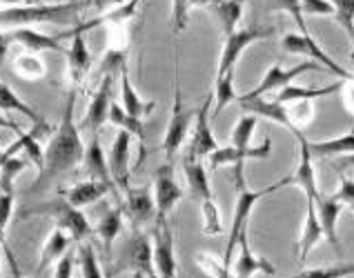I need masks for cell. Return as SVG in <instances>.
<instances>
[{"instance_id":"obj_46","label":"cell","mask_w":354,"mask_h":278,"mask_svg":"<svg viewBox=\"0 0 354 278\" xmlns=\"http://www.w3.org/2000/svg\"><path fill=\"white\" fill-rule=\"evenodd\" d=\"M290 121L297 129L308 127L310 121L315 118V107H312V101H303V103H292V109H288Z\"/></svg>"},{"instance_id":"obj_48","label":"cell","mask_w":354,"mask_h":278,"mask_svg":"<svg viewBox=\"0 0 354 278\" xmlns=\"http://www.w3.org/2000/svg\"><path fill=\"white\" fill-rule=\"evenodd\" d=\"M301 12L306 16H335V5L330 0H301Z\"/></svg>"},{"instance_id":"obj_4","label":"cell","mask_w":354,"mask_h":278,"mask_svg":"<svg viewBox=\"0 0 354 278\" xmlns=\"http://www.w3.org/2000/svg\"><path fill=\"white\" fill-rule=\"evenodd\" d=\"M29 216H47L52 218L54 225L58 230L67 232L72 236L74 243H83L85 238L92 234L89 230V221L85 218V214L78 210V207L69 205L65 198H56V201H45V203H38V205H27L20 210L18 214V221H27Z\"/></svg>"},{"instance_id":"obj_59","label":"cell","mask_w":354,"mask_h":278,"mask_svg":"<svg viewBox=\"0 0 354 278\" xmlns=\"http://www.w3.org/2000/svg\"><path fill=\"white\" fill-rule=\"evenodd\" d=\"M87 3H89V5H94V3H96V0H87Z\"/></svg>"},{"instance_id":"obj_61","label":"cell","mask_w":354,"mask_h":278,"mask_svg":"<svg viewBox=\"0 0 354 278\" xmlns=\"http://www.w3.org/2000/svg\"><path fill=\"white\" fill-rule=\"evenodd\" d=\"M16 278H25V276H23V274H18V276H16Z\"/></svg>"},{"instance_id":"obj_7","label":"cell","mask_w":354,"mask_h":278,"mask_svg":"<svg viewBox=\"0 0 354 278\" xmlns=\"http://www.w3.org/2000/svg\"><path fill=\"white\" fill-rule=\"evenodd\" d=\"M281 47H283V52H288V54L310 56L312 61L319 63L323 69H328V72H332L335 76H339L341 81H354V74H350L348 69H343L337 61H332V58L326 54V49H323L310 34L308 36H303V34H288L281 41Z\"/></svg>"},{"instance_id":"obj_32","label":"cell","mask_w":354,"mask_h":278,"mask_svg":"<svg viewBox=\"0 0 354 278\" xmlns=\"http://www.w3.org/2000/svg\"><path fill=\"white\" fill-rule=\"evenodd\" d=\"M243 7H245V0H218L216 5L209 7V12L216 16L223 36H230L232 32L239 29V23L243 18Z\"/></svg>"},{"instance_id":"obj_25","label":"cell","mask_w":354,"mask_h":278,"mask_svg":"<svg viewBox=\"0 0 354 278\" xmlns=\"http://www.w3.org/2000/svg\"><path fill=\"white\" fill-rule=\"evenodd\" d=\"M183 172L187 178V187H189V194L194 201L203 203L209 201L212 196V187H209V176H207V167L203 165V161H198L196 156H192L187 152V156L183 158Z\"/></svg>"},{"instance_id":"obj_36","label":"cell","mask_w":354,"mask_h":278,"mask_svg":"<svg viewBox=\"0 0 354 278\" xmlns=\"http://www.w3.org/2000/svg\"><path fill=\"white\" fill-rule=\"evenodd\" d=\"M218 0H171V32L180 34L187 27L189 21V12L196 7H212L216 5Z\"/></svg>"},{"instance_id":"obj_45","label":"cell","mask_w":354,"mask_h":278,"mask_svg":"<svg viewBox=\"0 0 354 278\" xmlns=\"http://www.w3.org/2000/svg\"><path fill=\"white\" fill-rule=\"evenodd\" d=\"M335 5V21L346 29L350 41H354V0H332Z\"/></svg>"},{"instance_id":"obj_12","label":"cell","mask_w":354,"mask_h":278,"mask_svg":"<svg viewBox=\"0 0 354 278\" xmlns=\"http://www.w3.org/2000/svg\"><path fill=\"white\" fill-rule=\"evenodd\" d=\"M214 101V94H207L205 101L198 105L196 118H194V129H192V143H189V154L196 156L198 161L207 158L214 150H218L216 136L209 127V105Z\"/></svg>"},{"instance_id":"obj_19","label":"cell","mask_w":354,"mask_h":278,"mask_svg":"<svg viewBox=\"0 0 354 278\" xmlns=\"http://www.w3.org/2000/svg\"><path fill=\"white\" fill-rule=\"evenodd\" d=\"M236 103L241 105V109L245 114H254L259 118H268V121L277 123L281 127H286V129H290V132L295 129V125H292V121H290L288 107L283 105V103H279V101H266L263 96L252 98V96L243 94V96H239Z\"/></svg>"},{"instance_id":"obj_11","label":"cell","mask_w":354,"mask_h":278,"mask_svg":"<svg viewBox=\"0 0 354 278\" xmlns=\"http://www.w3.org/2000/svg\"><path fill=\"white\" fill-rule=\"evenodd\" d=\"M317 69H323V67H321L319 63H315V61H303V63H299V65H295V67H290V69H283V67L277 63V65L268 67V72H266V76L261 78V83H259L254 89H252V92H248L245 96L259 98V96H266V94H270V92H274V89L290 87L301 74H306V72H317Z\"/></svg>"},{"instance_id":"obj_29","label":"cell","mask_w":354,"mask_h":278,"mask_svg":"<svg viewBox=\"0 0 354 278\" xmlns=\"http://www.w3.org/2000/svg\"><path fill=\"white\" fill-rule=\"evenodd\" d=\"M107 123L114 125L118 129H125V132H129L131 136L136 138V141L140 143V158L145 156V138H147V132H145V123L143 118H136L127 114L123 107H120L118 103H112V107H109V116H107Z\"/></svg>"},{"instance_id":"obj_23","label":"cell","mask_w":354,"mask_h":278,"mask_svg":"<svg viewBox=\"0 0 354 278\" xmlns=\"http://www.w3.org/2000/svg\"><path fill=\"white\" fill-rule=\"evenodd\" d=\"M277 274V267L272 265L268 258L257 256L252 252L250 241H248V234L241 238L239 243V258L234 263V278H254V274Z\"/></svg>"},{"instance_id":"obj_27","label":"cell","mask_w":354,"mask_h":278,"mask_svg":"<svg viewBox=\"0 0 354 278\" xmlns=\"http://www.w3.org/2000/svg\"><path fill=\"white\" fill-rule=\"evenodd\" d=\"M120 98H123L120 107H123L127 114L136 116V118H145V116H149L156 109V103L154 101H143V98L138 96L134 85H131L127 65L120 69Z\"/></svg>"},{"instance_id":"obj_49","label":"cell","mask_w":354,"mask_h":278,"mask_svg":"<svg viewBox=\"0 0 354 278\" xmlns=\"http://www.w3.org/2000/svg\"><path fill=\"white\" fill-rule=\"evenodd\" d=\"M78 263L76 252L67 250L63 256L56 261V270H54V278H72L74 276V265Z\"/></svg>"},{"instance_id":"obj_50","label":"cell","mask_w":354,"mask_h":278,"mask_svg":"<svg viewBox=\"0 0 354 278\" xmlns=\"http://www.w3.org/2000/svg\"><path fill=\"white\" fill-rule=\"evenodd\" d=\"M339 176H341V185H339V190H337L335 196L346 207H352V212H354V181L346 174H339Z\"/></svg>"},{"instance_id":"obj_30","label":"cell","mask_w":354,"mask_h":278,"mask_svg":"<svg viewBox=\"0 0 354 278\" xmlns=\"http://www.w3.org/2000/svg\"><path fill=\"white\" fill-rule=\"evenodd\" d=\"M83 167L89 178H96V181H103V183H112V176H109V165H107V158L103 154V147H100L98 141V134L92 136V141L85 147V156H83Z\"/></svg>"},{"instance_id":"obj_13","label":"cell","mask_w":354,"mask_h":278,"mask_svg":"<svg viewBox=\"0 0 354 278\" xmlns=\"http://www.w3.org/2000/svg\"><path fill=\"white\" fill-rule=\"evenodd\" d=\"M292 134L297 136V143H299V165L297 170L290 178V185H299L301 192L306 194V198H315L321 194L319 190V183H317V172H315V163H312V154H310V147H308V138L303 136V129H292Z\"/></svg>"},{"instance_id":"obj_14","label":"cell","mask_w":354,"mask_h":278,"mask_svg":"<svg viewBox=\"0 0 354 278\" xmlns=\"http://www.w3.org/2000/svg\"><path fill=\"white\" fill-rule=\"evenodd\" d=\"M9 41L12 45H20L25 52H58V54H65L67 49L60 45L63 38H69V32L65 34H56V36H49L43 32H36L32 27H14L9 29Z\"/></svg>"},{"instance_id":"obj_6","label":"cell","mask_w":354,"mask_h":278,"mask_svg":"<svg viewBox=\"0 0 354 278\" xmlns=\"http://www.w3.org/2000/svg\"><path fill=\"white\" fill-rule=\"evenodd\" d=\"M272 34H274V27H245V29H236V32L225 36L223 52H221V58H218L216 78L234 72V67L239 63V58L243 56V52H245L250 45H254L257 41L270 38Z\"/></svg>"},{"instance_id":"obj_24","label":"cell","mask_w":354,"mask_h":278,"mask_svg":"<svg viewBox=\"0 0 354 278\" xmlns=\"http://www.w3.org/2000/svg\"><path fill=\"white\" fill-rule=\"evenodd\" d=\"M143 0H127V3H120L118 7L109 9V12H103L100 16L92 18V21H83L74 25L76 32H87V29H96V27H109V25H129L136 18L138 5Z\"/></svg>"},{"instance_id":"obj_20","label":"cell","mask_w":354,"mask_h":278,"mask_svg":"<svg viewBox=\"0 0 354 278\" xmlns=\"http://www.w3.org/2000/svg\"><path fill=\"white\" fill-rule=\"evenodd\" d=\"M109 192H116V187L109 185V183H103V181H96V178H87V181H80L72 187L60 190L58 196L65 198L69 205H74L80 210V207L94 205L96 201H100V198Z\"/></svg>"},{"instance_id":"obj_41","label":"cell","mask_w":354,"mask_h":278,"mask_svg":"<svg viewBox=\"0 0 354 278\" xmlns=\"http://www.w3.org/2000/svg\"><path fill=\"white\" fill-rule=\"evenodd\" d=\"M196 265L203 270L209 278H232V270L230 265L209 252H198L196 254Z\"/></svg>"},{"instance_id":"obj_53","label":"cell","mask_w":354,"mask_h":278,"mask_svg":"<svg viewBox=\"0 0 354 278\" xmlns=\"http://www.w3.org/2000/svg\"><path fill=\"white\" fill-rule=\"evenodd\" d=\"M9 47H12V41H9V34L7 32H0V63L5 61V56L9 52Z\"/></svg>"},{"instance_id":"obj_42","label":"cell","mask_w":354,"mask_h":278,"mask_svg":"<svg viewBox=\"0 0 354 278\" xmlns=\"http://www.w3.org/2000/svg\"><path fill=\"white\" fill-rule=\"evenodd\" d=\"M354 276V263H339L330 267H315V270L299 272L290 278H348Z\"/></svg>"},{"instance_id":"obj_47","label":"cell","mask_w":354,"mask_h":278,"mask_svg":"<svg viewBox=\"0 0 354 278\" xmlns=\"http://www.w3.org/2000/svg\"><path fill=\"white\" fill-rule=\"evenodd\" d=\"M274 7L279 12H288L292 18H295V23L299 25L301 34L308 36V27H306V21H303V12H301V0H274Z\"/></svg>"},{"instance_id":"obj_3","label":"cell","mask_w":354,"mask_h":278,"mask_svg":"<svg viewBox=\"0 0 354 278\" xmlns=\"http://www.w3.org/2000/svg\"><path fill=\"white\" fill-rule=\"evenodd\" d=\"M232 183H234L236 192H239V198H236V207H234V218H232V232H230V238H227V247H225V256L223 261L230 265L232 263V256H234V252L239 250V243L241 238L248 234V225H250V214L252 210H254V205L261 201L263 196L268 194H274L277 190H281V187L290 185V178L283 176L279 183L270 185V187H263V190L254 192L250 190L248 183H245V176L243 174H234L232 176Z\"/></svg>"},{"instance_id":"obj_40","label":"cell","mask_w":354,"mask_h":278,"mask_svg":"<svg viewBox=\"0 0 354 278\" xmlns=\"http://www.w3.org/2000/svg\"><path fill=\"white\" fill-rule=\"evenodd\" d=\"M257 123H259V116L243 114L239 118L234 132H232V147H239V150H245V147H250L252 136H254V132H257Z\"/></svg>"},{"instance_id":"obj_28","label":"cell","mask_w":354,"mask_h":278,"mask_svg":"<svg viewBox=\"0 0 354 278\" xmlns=\"http://www.w3.org/2000/svg\"><path fill=\"white\" fill-rule=\"evenodd\" d=\"M343 87V81L339 83H330L326 87H297V85H290V87H283L279 89V96L277 101L279 103H286V105H292V103H303V101H315V98H326V96H332L341 92Z\"/></svg>"},{"instance_id":"obj_2","label":"cell","mask_w":354,"mask_h":278,"mask_svg":"<svg viewBox=\"0 0 354 278\" xmlns=\"http://www.w3.org/2000/svg\"><path fill=\"white\" fill-rule=\"evenodd\" d=\"M89 7L87 0L78 3H54V5H18L0 9V29L3 27H32L38 23H56L63 25L74 21V18Z\"/></svg>"},{"instance_id":"obj_22","label":"cell","mask_w":354,"mask_h":278,"mask_svg":"<svg viewBox=\"0 0 354 278\" xmlns=\"http://www.w3.org/2000/svg\"><path fill=\"white\" fill-rule=\"evenodd\" d=\"M69 38H72V45L67 47L65 58H67V69H69V81H72L74 87L80 85V81L87 76L89 72V63H92V56H89V47L85 41L83 32H76L72 27L69 32Z\"/></svg>"},{"instance_id":"obj_52","label":"cell","mask_w":354,"mask_h":278,"mask_svg":"<svg viewBox=\"0 0 354 278\" xmlns=\"http://www.w3.org/2000/svg\"><path fill=\"white\" fill-rule=\"evenodd\" d=\"M330 167L335 170L337 174H346L348 170H354V154H346V156H339L335 161L330 163Z\"/></svg>"},{"instance_id":"obj_51","label":"cell","mask_w":354,"mask_h":278,"mask_svg":"<svg viewBox=\"0 0 354 278\" xmlns=\"http://www.w3.org/2000/svg\"><path fill=\"white\" fill-rule=\"evenodd\" d=\"M14 201H16L14 194L0 192V225L3 227H7L9 218H12V214H14Z\"/></svg>"},{"instance_id":"obj_8","label":"cell","mask_w":354,"mask_h":278,"mask_svg":"<svg viewBox=\"0 0 354 278\" xmlns=\"http://www.w3.org/2000/svg\"><path fill=\"white\" fill-rule=\"evenodd\" d=\"M183 187L174 178V163H163L154 174V203L158 221H167L171 210L183 201Z\"/></svg>"},{"instance_id":"obj_37","label":"cell","mask_w":354,"mask_h":278,"mask_svg":"<svg viewBox=\"0 0 354 278\" xmlns=\"http://www.w3.org/2000/svg\"><path fill=\"white\" fill-rule=\"evenodd\" d=\"M214 98H216V107H214V112H209V121L212 118H218L221 112H223L232 101H239V96L234 92V72L216 78L214 81Z\"/></svg>"},{"instance_id":"obj_9","label":"cell","mask_w":354,"mask_h":278,"mask_svg":"<svg viewBox=\"0 0 354 278\" xmlns=\"http://www.w3.org/2000/svg\"><path fill=\"white\" fill-rule=\"evenodd\" d=\"M151 252H154V270L158 278H176V256H174V232L169 221H158L151 232Z\"/></svg>"},{"instance_id":"obj_10","label":"cell","mask_w":354,"mask_h":278,"mask_svg":"<svg viewBox=\"0 0 354 278\" xmlns=\"http://www.w3.org/2000/svg\"><path fill=\"white\" fill-rule=\"evenodd\" d=\"M114 76L116 74H103L100 78V85L94 92L92 101L87 105V112L83 116V121L78 123L80 132H92L98 134V129L107 123L109 116V107H112V87H114Z\"/></svg>"},{"instance_id":"obj_5","label":"cell","mask_w":354,"mask_h":278,"mask_svg":"<svg viewBox=\"0 0 354 278\" xmlns=\"http://www.w3.org/2000/svg\"><path fill=\"white\" fill-rule=\"evenodd\" d=\"M196 118V107L185 109L183 105V92L178 85V67L174 74V103H171V116L167 123V132L163 138V152H165V163H174V158L180 150V145L185 143L187 132L192 121Z\"/></svg>"},{"instance_id":"obj_58","label":"cell","mask_w":354,"mask_h":278,"mask_svg":"<svg viewBox=\"0 0 354 278\" xmlns=\"http://www.w3.org/2000/svg\"><path fill=\"white\" fill-rule=\"evenodd\" d=\"M0 278H3V254H0Z\"/></svg>"},{"instance_id":"obj_26","label":"cell","mask_w":354,"mask_h":278,"mask_svg":"<svg viewBox=\"0 0 354 278\" xmlns=\"http://www.w3.org/2000/svg\"><path fill=\"white\" fill-rule=\"evenodd\" d=\"M306 205H308V216H306V223H303V230H301V238H299V263L303 265L308 261L310 252L323 241V227L319 221V214H317V205L312 198H306Z\"/></svg>"},{"instance_id":"obj_62","label":"cell","mask_w":354,"mask_h":278,"mask_svg":"<svg viewBox=\"0 0 354 278\" xmlns=\"http://www.w3.org/2000/svg\"><path fill=\"white\" fill-rule=\"evenodd\" d=\"M56 3H65V0H56Z\"/></svg>"},{"instance_id":"obj_21","label":"cell","mask_w":354,"mask_h":278,"mask_svg":"<svg viewBox=\"0 0 354 278\" xmlns=\"http://www.w3.org/2000/svg\"><path fill=\"white\" fill-rule=\"evenodd\" d=\"M125 212L131 218L134 227L147 225L151 218H156L154 194L147 187H127L125 190Z\"/></svg>"},{"instance_id":"obj_64","label":"cell","mask_w":354,"mask_h":278,"mask_svg":"<svg viewBox=\"0 0 354 278\" xmlns=\"http://www.w3.org/2000/svg\"><path fill=\"white\" fill-rule=\"evenodd\" d=\"M107 278H114V276H107Z\"/></svg>"},{"instance_id":"obj_17","label":"cell","mask_w":354,"mask_h":278,"mask_svg":"<svg viewBox=\"0 0 354 278\" xmlns=\"http://www.w3.org/2000/svg\"><path fill=\"white\" fill-rule=\"evenodd\" d=\"M315 205H317V214H319V221L323 227V236H326V241L330 243L332 250H335L337 254H341V241H339V234H337V223L341 218V212L346 210V205H343L335 194L326 196L323 192L315 198Z\"/></svg>"},{"instance_id":"obj_55","label":"cell","mask_w":354,"mask_h":278,"mask_svg":"<svg viewBox=\"0 0 354 278\" xmlns=\"http://www.w3.org/2000/svg\"><path fill=\"white\" fill-rule=\"evenodd\" d=\"M0 129H9V132H14V134L23 132V129H20L16 123H12V121H9V118H7V116H3V114H0Z\"/></svg>"},{"instance_id":"obj_44","label":"cell","mask_w":354,"mask_h":278,"mask_svg":"<svg viewBox=\"0 0 354 278\" xmlns=\"http://www.w3.org/2000/svg\"><path fill=\"white\" fill-rule=\"evenodd\" d=\"M201 212H203V234L207 236H218L223 232V225H221V212L214 198L201 203Z\"/></svg>"},{"instance_id":"obj_1","label":"cell","mask_w":354,"mask_h":278,"mask_svg":"<svg viewBox=\"0 0 354 278\" xmlns=\"http://www.w3.org/2000/svg\"><path fill=\"white\" fill-rule=\"evenodd\" d=\"M74 105H76V87L72 85V89H69V94L65 98V107H63V116H60L58 129L43 154L40 178L32 190H40L47 181H52L58 174L74 170V167L83 163L85 145L80 141V129L74 123Z\"/></svg>"},{"instance_id":"obj_31","label":"cell","mask_w":354,"mask_h":278,"mask_svg":"<svg viewBox=\"0 0 354 278\" xmlns=\"http://www.w3.org/2000/svg\"><path fill=\"white\" fill-rule=\"evenodd\" d=\"M72 236H69L67 232L63 230H58V227H54V232L47 236V241L43 245V252H40V258H38V270H36V278L43 274L45 270L52 263H56L60 256H63L67 250H69V245H72Z\"/></svg>"},{"instance_id":"obj_34","label":"cell","mask_w":354,"mask_h":278,"mask_svg":"<svg viewBox=\"0 0 354 278\" xmlns=\"http://www.w3.org/2000/svg\"><path fill=\"white\" fill-rule=\"evenodd\" d=\"M123 212H125L123 205L112 207V210H107V214L98 221L96 234L100 236V241H103L107 258L112 254V245L116 241V236L120 234V230H123Z\"/></svg>"},{"instance_id":"obj_16","label":"cell","mask_w":354,"mask_h":278,"mask_svg":"<svg viewBox=\"0 0 354 278\" xmlns=\"http://www.w3.org/2000/svg\"><path fill=\"white\" fill-rule=\"evenodd\" d=\"M272 154V141L266 136L259 147H245V150H239V147H218L209 156H207V167L209 172H216L218 167L225 165H245L248 158H268Z\"/></svg>"},{"instance_id":"obj_60","label":"cell","mask_w":354,"mask_h":278,"mask_svg":"<svg viewBox=\"0 0 354 278\" xmlns=\"http://www.w3.org/2000/svg\"><path fill=\"white\" fill-rule=\"evenodd\" d=\"M350 58H352V63H354V49H352V56Z\"/></svg>"},{"instance_id":"obj_18","label":"cell","mask_w":354,"mask_h":278,"mask_svg":"<svg viewBox=\"0 0 354 278\" xmlns=\"http://www.w3.org/2000/svg\"><path fill=\"white\" fill-rule=\"evenodd\" d=\"M127 267L143 278H158L154 270V252H151V238L136 232L129 238L127 247Z\"/></svg>"},{"instance_id":"obj_63","label":"cell","mask_w":354,"mask_h":278,"mask_svg":"<svg viewBox=\"0 0 354 278\" xmlns=\"http://www.w3.org/2000/svg\"><path fill=\"white\" fill-rule=\"evenodd\" d=\"M134 276H136V278H143V276H138V274H134Z\"/></svg>"},{"instance_id":"obj_43","label":"cell","mask_w":354,"mask_h":278,"mask_svg":"<svg viewBox=\"0 0 354 278\" xmlns=\"http://www.w3.org/2000/svg\"><path fill=\"white\" fill-rule=\"evenodd\" d=\"M25 167H27L25 158H18V156L9 158V161L0 167V192L14 194V181L20 172H25Z\"/></svg>"},{"instance_id":"obj_39","label":"cell","mask_w":354,"mask_h":278,"mask_svg":"<svg viewBox=\"0 0 354 278\" xmlns=\"http://www.w3.org/2000/svg\"><path fill=\"white\" fill-rule=\"evenodd\" d=\"M76 258H78L80 272H83V278H105L103 272H100L98 256L94 252L92 243H78Z\"/></svg>"},{"instance_id":"obj_57","label":"cell","mask_w":354,"mask_h":278,"mask_svg":"<svg viewBox=\"0 0 354 278\" xmlns=\"http://www.w3.org/2000/svg\"><path fill=\"white\" fill-rule=\"evenodd\" d=\"M20 5H43L40 0H20Z\"/></svg>"},{"instance_id":"obj_15","label":"cell","mask_w":354,"mask_h":278,"mask_svg":"<svg viewBox=\"0 0 354 278\" xmlns=\"http://www.w3.org/2000/svg\"><path fill=\"white\" fill-rule=\"evenodd\" d=\"M131 136L125 129H118L116 141L112 145V152H109V176H112V183L116 190H127L129 187V152H131Z\"/></svg>"},{"instance_id":"obj_33","label":"cell","mask_w":354,"mask_h":278,"mask_svg":"<svg viewBox=\"0 0 354 278\" xmlns=\"http://www.w3.org/2000/svg\"><path fill=\"white\" fill-rule=\"evenodd\" d=\"M308 147L312 158H335V156L354 154V132H348L346 136L339 138H328V141H315V143L308 141Z\"/></svg>"},{"instance_id":"obj_56","label":"cell","mask_w":354,"mask_h":278,"mask_svg":"<svg viewBox=\"0 0 354 278\" xmlns=\"http://www.w3.org/2000/svg\"><path fill=\"white\" fill-rule=\"evenodd\" d=\"M0 5H5V7H18L20 0H0Z\"/></svg>"},{"instance_id":"obj_38","label":"cell","mask_w":354,"mask_h":278,"mask_svg":"<svg viewBox=\"0 0 354 278\" xmlns=\"http://www.w3.org/2000/svg\"><path fill=\"white\" fill-rule=\"evenodd\" d=\"M14 72H16V76L25 78V81H40V78L45 76V65L36 54L25 52V54L16 56Z\"/></svg>"},{"instance_id":"obj_35","label":"cell","mask_w":354,"mask_h":278,"mask_svg":"<svg viewBox=\"0 0 354 278\" xmlns=\"http://www.w3.org/2000/svg\"><path fill=\"white\" fill-rule=\"evenodd\" d=\"M0 112H18V114H23L25 118H29L34 125L45 121V118H40L34 109L29 107L23 98H18V94L14 92V89L9 85H5V83H0Z\"/></svg>"},{"instance_id":"obj_54","label":"cell","mask_w":354,"mask_h":278,"mask_svg":"<svg viewBox=\"0 0 354 278\" xmlns=\"http://www.w3.org/2000/svg\"><path fill=\"white\" fill-rule=\"evenodd\" d=\"M350 85L346 87V105H348V112L354 116V81H348Z\"/></svg>"}]
</instances>
